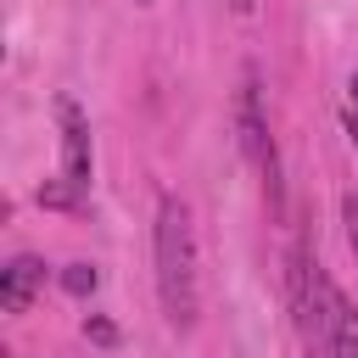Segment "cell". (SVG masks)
Returning <instances> with one entry per match:
<instances>
[{
    "mask_svg": "<svg viewBox=\"0 0 358 358\" xmlns=\"http://www.w3.org/2000/svg\"><path fill=\"white\" fill-rule=\"evenodd\" d=\"M157 296L173 330H190L201 313V257H196V224L179 196H162L157 207Z\"/></svg>",
    "mask_w": 358,
    "mask_h": 358,
    "instance_id": "cell-1",
    "label": "cell"
},
{
    "mask_svg": "<svg viewBox=\"0 0 358 358\" xmlns=\"http://www.w3.org/2000/svg\"><path fill=\"white\" fill-rule=\"evenodd\" d=\"M291 308H296V336H302V358H336L341 341V296L330 285V274L319 268V257L308 246L291 252Z\"/></svg>",
    "mask_w": 358,
    "mask_h": 358,
    "instance_id": "cell-2",
    "label": "cell"
},
{
    "mask_svg": "<svg viewBox=\"0 0 358 358\" xmlns=\"http://www.w3.org/2000/svg\"><path fill=\"white\" fill-rule=\"evenodd\" d=\"M235 129H241V151H246V157H252V168L263 173L268 201L280 207V157H274V140H268V123H263V106H257V73H252V67L241 73V95H235Z\"/></svg>",
    "mask_w": 358,
    "mask_h": 358,
    "instance_id": "cell-3",
    "label": "cell"
},
{
    "mask_svg": "<svg viewBox=\"0 0 358 358\" xmlns=\"http://www.w3.org/2000/svg\"><path fill=\"white\" fill-rule=\"evenodd\" d=\"M56 117H62V179L73 190H90V123L67 95L56 101Z\"/></svg>",
    "mask_w": 358,
    "mask_h": 358,
    "instance_id": "cell-4",
    "label": "cell"
},
{
    "mask_svg": "<svg viewBox=\"0 0 358 358\" xmlns=\"http://www.w3.org/2000/svg\"><path fill=\"white\" fill-rule=\"evenodd\" d=\"M39 285H45V263H39V257H11L6 274H0V308H6V313H22Z\"/></svg>",
    "mask_w": 358,
    "mask_h": 358,
    "instance_id": "cell-5",
    "label": "cell"
},
{
    "mask_svg": "<svg viewBox=\"0 0 358 358\" xmlns=\"http://www.w3.org/2000/svg\"><path fill=\"white\" fill-rule=\"evenodd\" d=\"M62 285H67L73 296H90V291L101 285V274H95L90 263H67V268H62Z\"/></svg>",
    "mask_w": 358,
    "mask_h": 358,
    "instance_id": "cell-6",
    "label": "cell"
},
{
    "mask_svg": "<svg viewBox=\"0 0 358 358\" xmlns=\"http://www.w3.org/2000/svg\"><path fill=\"white\" fill-rule=\"evenodd\" d=\"M336 358H358V313H352V308L341 313V341H336Z\"/></svg>",
    "mask_w": 358,
    "mask_h": 358,
    "instance_id": "cell-7",
    "label": "cell"
},
{
    "mask_svg": "<svg viewBox=\"0 0 358 358\" xmlns=\"http://www.w3.org/2000/svg\"><path fill=\"white\" fill-rule=\"evenodd\" d=\"M341 218H347V241H352V257H358V196H341Z\"/></svg>",
    "mask_w": 358,
    "mask_h": 358,
    "instance_id": "cell-8",
    "label": "cell"
},
{
    "mask_svg": "<svg viewBox=\"0 0 358 358\" xmlns=\"http://www.w3.org/2000/svg\"><path fill=\"white\" fill-rule=\"evenodd\" d=\"M90 336H95V341H101V347H106V341H112V336H117V330H112V324H106V319H90Z\"/></svg>",
    "mask_w": 358,
    "mask_h": 358,
    "instance_id": "cell-9",
    "label": "cell"
},
{
    "mask_svg": "<svg viewBox=\"0 0 358 358\" xmlns=\"http://www.w3.org/2000/svg\"><path fill=\"white\" fill-rule=\"evenodd\" d=\"M347 134H352V151H358V112L347 117Z\"/></svg>",
    "mask_w": 358,
    "mask_h": 358,
    "instance_id": "cell-10",
    "label": "cell"
},
{
    "mask_svg": "<svg viewBox=\"0 0 358 358\" xmlns=\"http://www.w3.org/2000/svg\"><path fill=\"white\" fill-rule=\"evenodd\" d=\"M352 101H358V73H352Z\"/></svg>",
    "mask_w": 358,
    "mask_h": 358,
    "instance_id": "cell-11",
    "label": "cell"
},
{
    "mask_svg": "<svg viewBox=\"0 0 358 358\" xmlns=\"http://www.w3.org/2000/svg\"><path fill=\"white\" fill-rule=\"evenodd\" d=\"M134 6H151V0H134Z\"/></svg>",
    "mask_w": 358,
    "mask_h": 358,
    "instance_id": "cell-12",
    "label": "cell"
}]
</instances>
